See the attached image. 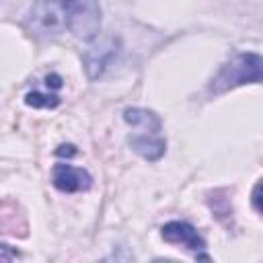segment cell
Masks as SVG:
<instances>
[{"label":"cell","instance_id":"1","mask_svg":"<svg viewBox=\"0 0 263 263\" xmlns=\"http://www.w3.org/2000/svg\"><path fill=\"white\" fill-rule=\"evenodd\" d=\"M261 66H263V60L259 53H253V51L238 53L236 58H232L228 64H224L220 68V72L212 78L208 90L212 95H222L240 84H259L261 82Z\"/></svg>","mask_w":263,"mask_h":263},{"label":"cell","instance_id":"2","mask_svg":"<svg viewBox=\"0 0 263 263\" xmlns=\"http://www.w3.org/2000/svg\"><path fill=\"white\" fill-rule=\"evenodd\" d=\"M64 27L82 41H92L101 29L99 0H62Z\"/></svg>","mask_w":263,"mask_h":263},{"label":"cell","instance_id":"3","mask_svg":"<svg viewBox=\"0 0 263 263\" xmlns=\"http://www.w3.org/2000/svg\"><path fill=\"white\" fill-rule=\"evenodd\" d=\"M27 23L37 33H58L60 29H64L62 0H37L29 10Z\"/></svg>","mask_w":263,"mask_h":263},{"label":"cell","instance_id":"4","mask_svg":"<svg viewBox=\"0 0 263 263\" xmlns=\"http://www.w3.org/2000/svg\"><path fill=\"white\" fill-rule=\"evenodd\" d=\"M51 181L55 185V189L64 191V193H78V191H86L92 185V177L78 166L72 164H55L51 171Z\"/></svg>","mask_w":263,"mask_h":263},{"label":"cell","instance_id":"5","mask_svg":"<svg viewBox=\"0 0 263 263\" xmlns=\"http://www.w3.org/2000/svg\"><path fill=\"white\" fill-rule=\"evenodd\" d=\"M160 234L166 242H173V245H183L185 249L189 251H203L205 249V240L201 238V234L187 222H166L162 228H160Z\"/></svg>","mask_w":263,"mask_h":263},{"label":"cell","instance_id":"6","mask_svg":"<svg viewBox=\"0 0 263 263\" xmlns=\"http://www.w3.org/2000/svg\"><path fill=\"white\" fill-rule=\"evenodd\" d=\"M115 55V39L113 37H107L103 41H99L97 45H92L86 53H84V68H86V74L90 80L99 78L105 68L109 66V62L113 60Z\"/></svg>","mask_w":263,"mask_h":263},{"label":"cell","instance_id":"7","mask_svg":"<svg viewBox=\"0 0 263 263\" xmlns=\"http://www.w3.org/2000/svg\"><path fill=\"white\" fill-rule=\"evenodd\" d=\"M129 146L150 162L158 160L166 150V142L160 134H134L129 136Z\"/></svg>","mask_w":263,"mask_h":263},{"label":"cell","instance_id":"8","mask_svg":"<svg viewBox=\"0 0 263 263\" xmlns=\"http://www.w3.org/2000/svg\"><path fill=\"white\" fill-rule=\"evenodd\" d=\"M123 119L125 123H129L138 134H160L162 121L160 117L150 111V109H142V107H132L123 111Z\"/></svg>","mask_w":263,"mask_h":263},{"label":"cell","instance_id":"9","mask_svg":"<svg viewBox=\"0 0 263 263\" xmlns=\"http://www.w3.org/2000/svg\"><path fill=\"white\" fill-rule=\"evenodd\" d=\"M25 105L35 107V109H53L60 105V97L58 95H43V92H27L25 95Z\"/></svg>","mask_w":263,"mask_h":263},{"label":"cell","instance_id":"10","mask_svg":"<svg viewBox=\"0 0 263 263\" xmlns=\"http://www.w3.org/2000/svg\"><path fill=\"white\" fill-rule=\"evenodd\" d=\"M45 84H47V88H62V76L60 74H47L45 76Z\"/></svg>","mask_w":263,"mask_h":263},{"label":"cell","instance_id":"11","mask_svg":"<svg viewBox=\"0 0 263 263\" xmlns=\"http://www.w3.org/2000/svg\"><path fill=\"white\" fill-rule=\"evenodd\" d=\"M58 154H60V156H74V154H76V148H74L72 144H62V146L58 148Z\"/></svg>","mask_w":263,"mask_h":263},{"label":"cell","instance_id":"12","mask_svg":"<svg viewBox=\"0 0 263 263\" xmlns=\"http://www.w3.org/2000/svg\"><path fill=\"white\" fill-rule=\"evenodd\" d=\"M259 191H261V183H255V187H253V208L257 210V212H261V203H259Z\"/></svg>","mask_w":263,"mask_h":263}]
</instances>
